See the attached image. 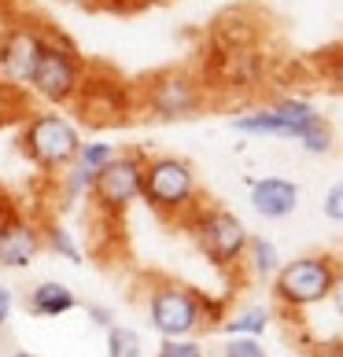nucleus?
Segmentation results:
<instances>
[{
  "label": "nucleus",
  "instance_id": "f257e3e1",
  "mask_svg": "<svg viewBox=\"0 0 343 357\" xmlns=\"http://www.w3.org/2000/svg\"><path fill=\"white\" fill-rule=\"evenodd\" d=\"M140 199L163 218H184L200 206V181L189 158L181 155H152L140 169Z\"/></svg>",
  "mask_w": 343,
  "mask_h": 357
},
{
  "label": "nucleus",
  "instance_id": "f03ea898",
  "mask_svg": "<svg viewBox=\"0 0 343 357\" xmlns=\"http://www.w3.org/2000/svg\"><path fill=\"white\" fill-rule=\"evenodd\" d=\"M273 298L284 310H310L336 298L340 269L333 255H299L292 261H281V269L270 276Z\"/></svg>",
  "mask_w": 343,
  "mask_h": 357
},
{
  "label": "nucleus",
  "instance_id": "7ed1b4c3",
  "mask_svg": "<svg viewBox=\"0 0 343 357\" xmlns=\"http://www.w3.org/2000/svg\"><path fill=\"white\" fill-rule=\"evenodd\" d=\"M78 144H82L78 126L59 111H37L30 122L22 126V137H19L22 155L30 158L37 169H52V174H59V169H67L74 162Z\"/></svg>",
  "mask_w": 343,
  "mask_h": 357
},
{
  "label": "nucleus",
  "instance_id": "20e7f679",
  "mask_svg": "<svg viewBox=\"0 0 343 357\" xmlns=\"http://www.w3.org/2000/svg\"><path fill=\"white\" fill-rule=\"evenodd\" d=\"M184 218H189L196 247H200L218 269L240 266L247 236L251 232H247V225L236 218L233 210H226V206H192Z\"/></svg>",
  "mask_w": 343,
  "mask_h": 357
},
{
  "label": "nucleus",
  "instance_id": "39448f33",
  "mask_svg": "<svg viewBox=\"0 0 343 357\" xmlns=\"http://www.w3.org/2000/svg\"><path fill=\"white\" fill-rule=\"evenodd\" d=\"M30 89L45 103L67 107V103L78 100V92L85 89V59L67 41H45V52H41L37 70L30 77Z\"/></svg>",
  "mask_w": 343,
  "mask_h": 357
},
{
  "label": "nucleus",
  "instance_id": "423d86ee",
  "mask_svg": "<svg viewBox=\"0 0 343 357\" xmlns=\"http://www.w3.org/2000/svg\"><path fill=\"white\" fill-rule=\"evenodd\" d=\"M140 169H144L140 151H115V158L89 184V199L96 203L100 214L118 218L140 199Z\"/></svg>",
  "mask_w": 343,
  "mask_h": 357
},
{
  "label": "nucleus",
  "instance_id": "0eeeda50",
  "mask_svg": "<svg viewBox=\"0 0 343 357\" xmlns=\"http://www.w3.org/2000/svg\"><path fill=\"white\" fill-rule=\"evenodd\" d=\"M144 107L159 122H181L203 107V85L189 70H159L144 85Z\"/></svg>",
  "mask_w": 343,
  "mask_h": 357
},
{
  "label": "nucleus",
  "instance_id": "6e6552de",
  "mask_svg": "<svg viewBox=\"0 0 343 357\" xmlns=\"http://www.w3.org/2000/svg\"><path fill=\"white\" fill-rule=\"evenodd\" d=\"M148 321L159 332V339L170 335H196L203 328L200 317V295L192 287H184L177 280L155 284V291L148 295Z\"/></svg>",
  "mask_w": 343,
  "mask_h": 357
},
{
  "label": "nucleus",
  "instance_id": "1a4fd4ad",
  "mask_svg": "<svg viewBox=\"0 0 343 357\" xmlns=\"http://www.w3.org/2000/svg\"><path fill=\"white\" fill-rule=\"evenodd\" d=\"M48 37L30 22H15L0 33V74L11 85H30V77L37 70V59L45 52Z\"/></svg>",
  "mask_w": 343,
  "mask_h": 357
},
{
  "label": "nucleus",
  "instance_id": "9d476101",
  "mask_svg": "<svg viewBox=\"0 0 343 357\" xmlns=\"http://www.w3.org/2000/svg\"><path fill=\"white\" fill-rule=\"evenodd\" d=\"M45 250L41 243V229L30 221L8 210L0 214V269H26L34 266V258Z\"/></svg>",
  "mask_w": 343,
  "mask_h": 357
},
{
  "label": "nucleus",
  "instance_id": "9b49d317",
  "mask_svg": "<svg viewBox=\"0 0 343 357\" xmlns=\"http://www.w3.org/2000/svg\"><path fill=\"white\" fill-rule=\"evenodd\" d=\"M247 203H251L258 218L284 221L299 210V184L288 177H277V174L255 177V181H247Z\"/></svg>",
  "mask_w": 343,
  "mask_h": 357
},
{
  "label": "nucleus",
  "instance_id": "f8f14e48",
  "mask_svg": "<svg viewBox=\"0 0 343 357\" xmlns=\"http://www.w3.org/2000/svg\"><path fill=\"white\" fill-rule=\"evenodd\" d=\"M233 129L244 137H281V140H295L299 129L288 122L284 114H277L270 103L266 107H255V111H244L233 118Z\"/></svg>",
  "mask_w": 343,
  "mask_h": 357
},
{
  "label": "nucleus",
  "instance_id": "ddd939ff",
  "mask_svg": "<svg viewBox=\"0 0 343 357\" xmlns=\"http://www.w3.org/2000/svg\"><path fill=\"white\" fill-rule=\"evenodd\" d=\"M34 317H67L78 310V295L63 280H41L26 298Z\"/></svg>",
  "mask_w": 343,
  "mask_h": 357
},
{
  "label": "nucleus",
  "instance_id": "4468645a",
  "mask_svg": "<svg viewBox=\"0 0 343 357\" xmlns=\"http://www.w3.org/2000/svg\"><path fill=\"white\" fill-rule=\"evenodd\" d=\"M244 266L251 276H258V280H270V276L281 269V250H277L273 240H266V236H247V247H244Z\"/></svg>",
  "mask_w": 343,
  "mask_h": 357
},
{
  "label": "nucleus",
  "instance_id": "2eb2a0df",
  "mask_svg": "<svg viewBox=\"0 0 343 357\" xmlns=\"http://www.w3.org/2000/svg\"><path fill=\"white\" fill-rule=\"evenodd\" d=\"M218 328L226 335H266V328H270V310H262V306H247V310H236V313H226L218 321Z\"/></svg>",
  "mask_w": 343,
  "mask_h": 357
},
{
  "label": "nucleus",
  "instance_id": "dca6fc26",
  "mask_svg": "<svg viewBox=\"0 0 343 357\" xmlns=\"http://www.w3.org/2000/svg\"><path fill=\"white\" fill-rule=\"evenodd\" d=\"M41 243L52 250V255H59V258H67L71 266H82V247H78V240H74V232L71 229H63V225H45L41 229Z\"/></svg>",
  "mask_w": 343,
  "mask_h": 357
},
{
  "label": "nucleus",
  "instance_id": "f3484780",
  "mask_svg": "<svg viewBox=\"0 0 343 357\" xmlns=\"http://www.w3.org/2000/svg\"><path fill=\"white\" fill-rule=\"evenodd\" d=\"M115 151L118 148H115V144H108V140H82V144H78V155H74V166L85 169L89 177H96L100 169L115 158Z\"/></svg>",
  "mask_w": 343,
  "mask_h": 357
},
{
  "label": "nucleus",
  "instance_id": "a211bd4d",
  "mask_svg": "<svg viewBox=\"0 0 343 357\" xmlns=\"http://www.w3.org/2000/svg\"><path fill=\"white\" fill-rule=\"evenodd\" d=\"M140 335L126 324H111L108 328V357H140Z\"/></svg>",
  "mask_w": 343,
  "mask_h": 357
},
{
  "label": "nucleus",
  "instance_id": "6ab92c4d",
  "mask_svg": "<svg viewBox=\"0 0 343 357\" xmlns=\"http://www.w3.org/2000/svg\"><path fill=\"white\" fill-rule=\"evenodd\" d=\"M155 357H207V354H203V342L200 339H192V335H170V339H159Z\"/></svg>",
  "mask_w": 343,
  "mask_h": 357
},
{
  "label": "nucleus",
  "instance_id": "aec40b11",
  "mask_svg": "<svg viewBox=\"0 0 343 357\" xmlns=\"http://www.w3.org/2000/svg\"><path fill=\"white\" fill-rule=\"evenodd\" d=\"M221 357H270L266 347L255 335H226L221 342Z\"/></svg>",
  "mask_w": 343,
  "mask_h": 357
},
{
  "label": "nucleus",
  "instance_id": "412c9836",
  "mask_svg": "<svg viewBox=\"0 0 343 357\" xmlns=\"http://www.w3.org/2000/svg\"><path fill=\"white\" fill-rule=\"evenodd\" d=\"M321 210H325V218L333 221V225H343V181H333V184H328Z\"/></svg>",
  "mask_w": 343,
  "mask_h": 357
},
{
  "label": "nucleus",
  "instance_id": "4be33fe9",
  "mask_svg": "<svg viewBox=\"0 0 343 357\" xmlns=\"http://www.w3.org/2000/svg\"><path fill=\"white\" fill-rule=\"evenodd\" d=\"M11 310H15V295H11L8 284H0V328L11 321Z\"/></svg>",
  "mask_w": 343,
  "mask_h": 357
},
{
  "label": "nucleus",
  "instance_id": "5701e85b",
  "mask_svg": "<svg viewBox=\"0 0 343 357\" xmlns=\"http://www.w3.org/2000/svg\"><path fill=\"white\" fill-rule=\"evenodd\" d=\"M89 321L96 324V328H103V332H108V328L115 324V317H111V310H108V306H89Z\"/></svg>",
  "mask_w": 343,
  "mask_h": 357
},
{
  "label": "nucleus",
  "instance_id": "b1692460",
  "mask_svg": "<svg viewBox=\"0 0 343 357\" xmlns=\"http://www.w3.org/2000/svg\"><path fill=\"white\" fill-rule=\"evenodd\" d=\"M63 4H100V0H63Z\"/></svg>",
  "mask_w": 343,
  "mask_h": 357
},
{
  "label": "nucleus",
  "instance_id": "393cba45",
  "mask_svg": "<svg viewBox=\"0 0 343 357\" xmlns=\"http://www.w3.org/2000/svg\"><path fill=\"white\" fill-rule=\"evenodd\" d=\"M11 357H37V354H30V350H19V354H11Z\"/></svg>",
  "mask_w": 343,
  "mask_h": 357
},
{
  "label": "nucleus",
  "instance_id": "a878e982",
  "mask_svg": "<svg viewBox=\"0 0 343 357\" xmlns=\"http://www.w3.org/2000/svg\"><path fill=\"white\" fill-rule=\"evenodd\" d=\"M15 4H19V0H15Z\"/></svg>",
  "mask_w": 343,
  "mask_h": 357
}]
</instances>
